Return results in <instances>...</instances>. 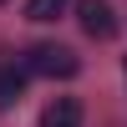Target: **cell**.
<instances>
[{
  "label": "cell",
  "mask_w": 127,
  "mask_h": 127,
  "mask_svg": "<svg viewBox=\"0 0 127 127\" xmlns=\"http://www.w3.org/2000/svg\"><path fill=\"white\" fill-rule=\"evenodd\" d=\"M31 71L26 61L15 56V51H0V107H10V102H20V92H26Z\"/></svg>",
  "instance_id": "cell-3"
},
{
  "label": "cell",
  "mask_w": 127,
  "mask_h": 127,
  "mask_svg": "<svg viewBox=\"0 0 127 127\" xmlns=\"http://www.w3.org/2000/svg\"><path fill=\"white\" fill-rule=\"evenodd\" d=\"M20 61H26V71H31V76H61V81H66V76H76V71H81L76 51H71V46H56V41L31 46Z\"/></svg>",
  "instance_id": "cell-1"
},
{
  "label": "cell",
  "mask_w": 127,
  "mask_h": 127,
  "mask_svg": "<svg viewBox=\"0 0 127 127\" xmlns=\"http://www.w3.org/2000/svg\"><path fill=\"white\" fill-rule=\"evenodd\" d=\"M76 20H81V31L97 36V41H112V36H117V15H112L107 0H81V5H76Z\"/></svg>",
  "instance_id": "cell-2"
},
{
  "label": "cell",
  "mask_w": 127,
  "mask_h": 127,
  "mask_svg": "<svg viewBox=\"0 0 127 127\" xmlns=\"http://www.w3.org/2000/svg\"><path fill=\"white\" fill-rule=\"evenodd\" d=\"M61 10H66V0H31L26 15H31V20H56Z\"/></svg>",
  "instance_id": "cell-5"
},
{
  "label": "cell",
  "mask_w": 127,
  "mask_h": 127,
  "mask_svg": "<svg viewBox=\"0 0 127 127\" xmlns=\"http://www.w3.org/2000/svg\"><path fill=\"white\" fill-rule=\"evenodd\" d=\"M41 127H81V102H76V97H56V102H46Z\"/></svg>",
  "instance_id": "cell-4"
},
{
  "label": "cell",
  "mask_w": 127,
  "mask_h": 127,
  "mask_svg": "<svg viewBox=\"0 0 127 127\" xmlns=\"http://www.w3.org/2000/svg\"><path fill=\"white\" fill-rule=\"evenodd\" d=\"M0 5H5V0H0Z\"/></svg>",
  "instance_id": "cell-6"
}]
</instances>
